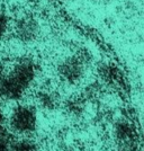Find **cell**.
<instances>
[{
	"mask_svg": "<svg viewBox=\"0 0 144 151\" xmlns=\"http://www.w3.org/2000/svg\"><path fill=\"white\" fill-rule=\"evenodd\" d=\"M37 76V65L34 60H19L8 73L0 75V98L8 101L20 99L33 85Z\"/></svg>",
	"mask_w": 144,
	"mask_h": 151,
	"instance_id": "6da1fadb",
	"label": "cell"
},
{
	"mask_svg": "<svg viewBox=\"0 0 144 151\" xmlns=\"http://www.w3.org/2000/svg\"><path fill=\"white\" fill-rule=\"evenodd\" d=\"M37 112L32 105L19 104L14 107L7 124L10 131L20 137H29L37 129Z\"/></svg>",
	"mask_w": 144,
	"mask_h": 151,
	"instance_id": "7a4b0ae2",
	"label": "cell"
},
{
	"mask_svg": "<svg viewBox=\"0 0 144 151\" xmlns=\"http://www.w3.org/2000/svg\"><path fill=\"white\" fill-rule=\"evenodd\" d=\"M86 71V62L79 55H71L63 59L57 65L60 78L68 83H78Z\"/></svg>",
	"mask_w": 144,
	"mask_h": 151,
	"instance_id": "3957f363",
	"label": "cell"
},
{
	"mask_svg": "<svg viewBox=\"0 0 144 151\" xmlns=\"http://www.w3.org/2000/svg\"><path fill=\"white\" fill-rule=\"evenodd\" d=\"M15 35L21 43L29 44L36 41L41 33L39 24L36 19L32 16H21L20 18L16 22L15 27Z\"/></svg>",
	"mask_w": 144,
	"mask_h": 151,
	"instance_id": "277c9868",
	"label": "cell"
},
{
	"mask_svg": "<svg viewBox=\"0 0 144 151\" xmlns=\"http://www.w3.org/2000/svg\"><path fill=\"white\" fill-rule=\"evenodd\" d=\"M134 133L135 131L133 126L126 121L118 122V124H116L115 126V135L123 145H128L131 142L135 135Z\"/></svg>",
	"mask_w": 144,
	"mask_h": 151,
	"instance_id": "5b68a950",
	"label": "cell"
},
{
	"mask_svg": "<svg viewBox=\"0 0 144 151\" xmlns=\"http://www.w3.org/2000/svg\"><path fill=\"white\" fill-rule=\"evenodd\" d=\"M11 151H38V145L33 139L21 137L19 140L14 139Z\"/></svg>",
	"mask_w": 144,
	"mask_h": 151,
	"instance_id": "8992f818",
	"label": "cell"
},
{
	"mask_svg": "<svg viewBox=\"0 0 144 151\" xmlns=\"http://www.w3.org/2000/svg\"><path fill=\"white\" fill-rule=\"evenodd\" d=\"M38 101L44 108H53L57 105V96L50 89H43L38 94Z\"/></svg>",
	"mask_w": 144,
	"mask_h": 151,
	"instance_id": "52a82bcc",
	"label": "cell"
},
{
	"mask_svg": "<svg viewBox=\"0 0 144 151\" xmlns=\"http://www.w3.org/2000/svg\"><path fill=\"white\" fill-rule=\"evenodd\" d=\"M14 137L7 130L0 132V151H11Z\"/></svg>",
	"mask_w": 144,
	"mask_h": 151,
	"instance_id": "ba28073f",
	"label": "cell"
},
{
	"mask_svg": "<svg viewBox=\"0 0 144 151\" xmlns=\"http://www.w3.org/2000/svg\"><path fill=\"white\" fill-rule=\"evenodd\" d=\"M8 28H9V18L7 14L0 9V40L6 36Z\"/></svg>",
	"mask_w": 144,
	"mask_h": 151,
	"instance_id": "9c48e42d",
	"label": "cell"
},
{
	"mask_svg": "<svg viewBox=\"0 0 144 151\" xmlns=\"http://www.w3.org/2000/svg\"><path fill=\"white\" fill-rule=\"evenodd\" d=\"M6 126H7V116L4 109L0 107V132L5 131L6 130Z\"/></svg>",
	"mask_w": 144,
	"mask_h": 151,
	"instance_id": "30bf717a",
	"label": "cell"
},
{
	"mask_svg": "<svg viewBox=\"0 0 144 151\" xmlns=\"http://www.w3.org/2000/svg\"><path fill=\"white\" fill-rule=\"evenodd\" d=\"M116 151H135V150H134L133 148H131L128 145H123L120 148H118Z\"/></svg>",
	"mask_w": 144,
	"mask_h": 151,
	"instance_id": "8fae6325",
	"label": "cell"
}]
</instances>
